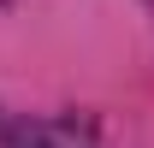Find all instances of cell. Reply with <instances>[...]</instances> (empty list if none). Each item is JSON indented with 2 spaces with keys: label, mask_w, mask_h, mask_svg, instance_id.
Segmentation results:
<instances>
[{
  "label": "cell",
  "mask_w": 154,
  "mask_h": 148,
  "mask_svg": "<svg viewBox=\"0 0 154 148\" xmlns=\"http://www.w3.org/2000/svg\"><path fill=\"white\" fill-rule=\"evenodd\" d=\"M6 148H77L54 125H6Z\"/></svg>",
  "instance_id": "1"
}]
</instances>
